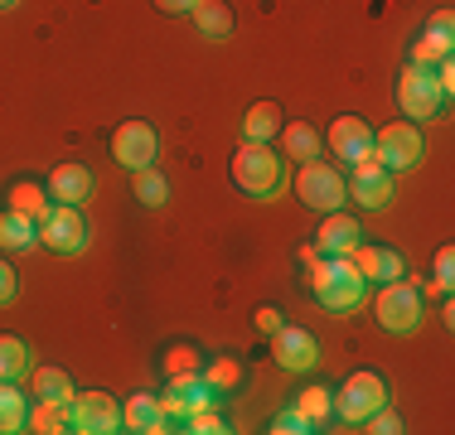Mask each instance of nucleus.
<instances>
[{"label": "nucleus", "instance_id": "nucleus-6", "mask_svg": "<svg viewBox=\"0 0 455 435\" xmlns=\"http://www.w3.org/2000/svg\"><path fill=\"white\" fill-rule=\"evenodd\" d=\"M39 242H44L49 252H59V257L88 252V242H92L88 213H83L78 203H53V209L39 218Z\"/></svg>", "mask_w": 455, "mask_h": 435}, {"label": "nucleus", "instance_id": "nucleus-16", "mask_svg": "<svg viewBox=\"0 0 455 435\" xmlns=\"http://www.w3.org/2000/svg\"><path fill=\"white\" fill-rule=\"evenodd\" d=\"M44 189H49V199L53 203H88L92 199V189H97V174L83 165V160H63V165H53V174L44 179Z\"/></svg>", "mask_w": 455, "mask_h": 435}, {"label": "nucleus", "instance_id": "nucleus-25", "mask_svg": "<svg viewBox=\"0 0 455 435\" xmlns=\"http://www.w3.org/2000/svg\"><path fill=\"white\" fill-rule=\"evenodd\" d=\"M29 387H35V401H73V392H78V383L63 368H29Z\"/></svg>", "mask_w": 455, "mask_h": 435}, {"label": "nucleus", "instance_id": "nucleus-27", "mask_svg": "<svg viewBox=\"0 0 455 435\" xmlns=\"http://www.w3.org/2000/svg\"><path fill=\"white\" fill-rule=\"evenodd\" d=\"M296 411L306 416L310 431H330V421H334V392L330 387H306L296 397Z\"/></svg>", "mask_w": 455, "mask_h": 435}, {"label": "nucleus", "instance_id": "nucleus-35", "mask_svg": "<svg viewBox=\"0 0 455 435\" xmlns=\"http://www.w3.org/2000/svg\"><path fill=\"white\" fill-rule=\"evenodd\" d=\"M272 431H276V435H310V426H306V416H300L296 407L276 411V416H272Z\"/></svg>", "mask_w": 455, "mask_h": 435}, {"label": "nucleus", "instance_id": "nucleus-17", "mask_svg": "<svg viewBox=\"0 0 455 435\" xmlns=\"http://www.w3.org/2000/svg\"><path fill=\"white\" fill-rule=\"evenodd\" d=\"M451 29H455L451 10H441V15H431V25L421 29L417 39H411V53H407V63H417V68H436V63H446V59H451Z\"/></svg>", "mask_w": 455, "mask_h": 435}, {"label": "nucleus", "instance_id": "nucleus-36", "mask_svg": "<svg viewBox=\"0 0 455 435\" xmlns=\"http://www.w3.org/2000/svg\"><path fill=\"white\" fill-rule=\"evenodd\" d=\"M363 426H368V431H373V435H397V431H403V416H397V411H393V407H378V411H373V416H368V421H363Z\"/></svg>", "mask_w": 455, "mask_h": 435}, {"label": "nucleus", "instance_id": "nucleus-26", "mask_svg": "<svg viewBox=\"0 0 455 435\" xmlns=\"http://www.w3.org/2000/svg\"><path fill=\"white\" fill-rule=\"evenodd\" d=\"M10 209L39 223V218L53 209V199H49V189H44L39 179H15V184H10Z\"/></svg>", "mask_w": 455, "mask_h": 435}, {"label": "nucleus", "instance_id": "nucleus-5", "mask_svg": "<svg viewBox=\"0 0 455 435\" xmlns=\"http://www.w3.org/2000/svg\"><path fill=\"white\" fill-rule=\"evenodd\" d=\"M451 92L436 83V73L431 68H417V63H407L403 78H397V107H403L407 122H436L441 112H446Z\"/></svg>", "mask_w": 455, "mask_h": 435}, {"label": "nucleus", "instance_id": "nucleus-22", "mask_svg": "<svg viewBox=\"0 0 455 435\" xmlns=\"http://www.w3.org/2000/svg\"><path fill=\"white\" fill-rule=\"evenodd\" d=\"M233 25H237V15L223 0H199V5H194V29H199L204 39H228Z\"/></svg>", "mask_w": 455, "mask_h": 435}, {"label": "nucleus", "instance_id": "nucleus-4", "mask_svg": "<svg viewBox=\"0 0 455 435\" xmlns=\"http://www.w3.org/2000/svg\"><path fill=\"white\" fill-rule=\"evenodd\" d=\"M387 401H393L387 377L373 373V368H359V373H349V383H339V392H334V421L363 426V421L373 416L378 407H387Z\"/></svg>", "mask_w": 455, "mask_h": 435}, {"label": "nucleus", "instance_id": "nucleus-40", "mask_svg": "<svg viewBox=\"0 0 455 435\" xmlns=\"http://www.w3.org/2000/svg\"><path fill=\"white\" fill-rule=\"evenodd\" d=\"M20 5V0H0V10H15Z\"/></svg>", "mask_w": 455, "mask_h": 435}, {"label": "nucleus", "instance_id": "nucleus-7", "mask_svg": "<svg viewBox=\"0 0 455 435\" xmlns=\"http://www.w3.org/2000/svg\"><path fill=\"white\" fill-rule=\"evenodd\" d=\"M421 155H427V140H421L417 122H387L383 130H373V160H378L387 174L417 170Z\"/></svg>", "mask_w": 455, "mask_h": 435}, {"label": "nucleus", "instance_id": "nucleus-20", "mask_svg": "<svg viewBox=\"0 0 455 435\" xmlns=\"http://www.w3.org/2000/svg\"><path fill=\"white\" fill-rule=\"evenodd\" d=\"M276 136H281V155H286V160H300V165H306V160H320V150H324L320 130L310 126V122H286Z\"/></svg>", "mask_w": 455, "mask_h": 435}, {"label": "nucleus", "instance_id": "nucleus-15", "mask_svg": "<svg viewBox=\"0 0 455 435\" xmlns=\"http://www.w3.org/2000/svg\"><path fill=\"white\" fill-rule=\"evenodd\" d=\"M272 358L286 373H310L320 358V344L310 329H296V324H281V329L272 334Z\"/></svg>", "mask_w": 455, "mask_h": 435}, {"label": "nucleus", "instance_id": "nucleus-32", "mask_svg": "<svg viewBox=\"0 0 455 435\" xmlns=\"http://www.w3.org/2000/svg\"><path fill=\"white\" fill-rule=\"evenodd\" d=\"M160 368H165V377H180V373H204V353H199L194 344H175V348L165 353V363H160Z\"/></svg>", "mask_w": 455, "mask_h": 435}, {"label": "nucleus", "instance_id": "nucleus-3", "mask_svg": "<svg viewBox=\"0 0 455 435\" xmlns=\"http://www.w3.org/2000/svg\"><path fill=\"white\" fill-rule=\"evenodd\" d=\"M373 314L387 334H411L427 320V290H421V281L397 276V281H387V286H378Z\"/></svg>", "mask_w": 455, "mask_h": 435}, {"label": "nucleus", "instance_id": "nucleus-1", "mask_svg": "<svg viewBox=\"0 0 455 435\" xmlns=\"http://www.w3.org/2000/svg\"><path fill=\"white\" fill-rule=\"evenodd\" d=\"M228 174L247 199H276V189L286 184V155L272 140H243L228 160Z\"/></svg>", "mask_w": 455, "mask_h": 435}, {"label": "nucleus", "instance_id": "nucleus-14", "mask_svg": "<svg viewBox=\"0 0 455 435\" xmlns=\"http://www.w3.org/2000/svg\"><path fill=\"white\" fill-rule=\"evenodd\" d=\"M349 261L359 266V276L368 286H387V281L407 276V257L397 252V247H383V242H359L349 252Z\"/></svg>", "mask_w": 455, "mask_h": 435}, {"label": "nucleus", "instance_id": "nucleus-37", "mask_svg": "<svg viewBox=\"0 0 455 435\" xmlns=\"http://www.w3.org/2000/svg\"><path fill=\"white\" fill-rule=\"evenodd\" d=\"M281 324H286V314H281V304H257V329H262L267 339H272V334L281 329Z\"/></svg>", "mask_w": 455, "mask_h": 435}, {"label": "nucleus", "instance_id": "nucleus-21", "mask_svg": "<svg viewBox=\"0 0 455 435\" xmlns=\"http://www.w3.org/2000/svg\"><path fill=\"white\" fill-rule=\"evenodd\" d=\"M29 247H39V223L5 209L0 213V252H29Z\"/></svg>", "mask_w": 455, "mask_h": 435}, {"label": "nucleus", "instance_id": "nucleus-8", "mask_svg": "<svg viewBox=\"0 0 455 435\" xmlns=\"http://www.w3.org/2000/svg\"><path fill=\"white\" fill-rule=\"evenodd\" d=\"M296 194L306 209H320V213H334L349 203V184H344V170L330 165V160H306L296 174Z\"/></svg>", "mask_w": 455, "mask_h": 435}, {"label": "nucleus", "instance_id": "nucleus-34", "mask_svg": "<svg viewBox=\"0 0 455 435\" xmlns=\"http://www.w3.org/2000/svg\"><path fill=\"white\" fill-rule=\"evenodd\" d=\"M451 281H455V247H441V252H436V281H431V286H421V290H436V296H446Z\"/></svg>", "mask_w": 455, "mask_h": 435}, {"label": "nucleus", "instance_id": "nucleus-38", "mask_svg": "<svg viewBox=\"0 0 455 435\" xmlns=\"http://www.w3.org/2000/svg\"><path fill=\"white\" fill-rule=\"evenodd\" d=\"M15 290H20V276H15V266H10L5 257H0V304L15 300Z\"/></svg>", "mask_w": 455, "mask_h": 435}, {"label": "nucleus", "instance_id": "nucleus-28", "mask_svg": "<svg viewBox=\"0 0 455 435\" xmlns=\"http://www.w3.org/2000/svg\"><path fill=\"white\" fill-rule=\"evenodd\" d=\"M29 377V344L20 334H0V383Z\"/></svg>", "mask_w": 455, "mask_h": 435}, {"label": "nucleus", "instance_id": "nucleus-18", "mask_svg": "<svg viewBox=\"0 0 455 435\" xmlns=\"http://www.w3.org/2000/svg\"><path fill=\"white\" fill-rule=\"evenodd\" d=\"M359 242H363L359 218H349L344 209L324 213V223H320V233H315V252H320V257H349Z\"/></svg>", "mask_w": 455, "mask_h": 435}, {"label": "nucleus", "instance_id": "nucleus-33", "mask_svg": "<svg viewBox=\"0 0 455 435\" xmlns=\"http://www.w3.org/2000/svg\"><path fill=\"white\" fill-rule=\"evenodd\" d=\"M180 431H189V435H223V431H233V426H228L223 411L209 401V407H199L194 416H184V426H180Z\"/></svg>", "mask_w": 455, "mask_h": 435}, {"label": "nucleus", "instance_id": "nucleus-39", "mask_svg": "<svg viewBox=\"0 0 455 435\" xmlns=\"http://www.w3.org/2000/svg\"><path fill=\"white\" fill-rule=\"evenodd\" d=\"M150 5H156L160 15H194V5H199V0H150Z\"/></svg>", "mask_w": 455, "mask_h": 435}, {"label": "nucleus", "instance_id": "nucleus-13", "mask_svg": "<svg viewBox=\"0 0 455 435\" xmlns=\"http://www.w3.org/2000/svg\"><path fill=\"white\" fill-rule=\"evenodd\" d=\"M324 140H330V155H339L344 165H354V160L373 155V126H368L363 116H354V112L334 116L330 130H324Z\"/></svg>", "mask_w": 455, "mask_h": 435}, {"label": "nucleus", "instance_id": "nucleus-12", "mask_svg": "<svg viewBox=\"0 0 455 435\" xmlns=\"http://www.w3.org/2000/svg\"><path fill=\"white\" fill-rule=\"evenodd\" d=\"M344 184H349V199L359 203V209H387V203H393V174L378 165L373 155L354 160Z\"/></svg>", "mask_w": 455, "mask_h": 435}, {"label": "nucleus", "instance_id": "nucleus-19", "mask_svg": "<svg viewBox=\"0 0 455 435\" xmlns=\"http://www.w3.org/2000/svg\"><path fill=\"white\" fill-rule=\"evenodd\" d=\"M122 426L136 431V435H160V431H170L165 407H160L156 392H136V397L122 401Z\"/></svg>", "mask_w": 455, "mask_h": 435}, {"label": "nucleus", "instance_id": "nucleus-2", "mask_svg": "<svg viewBox=\"0 0 455 435\" xmlns=\"http://www.w3.org/2000/svg\"><path fill=\"white\" fill-rule=\"evenodd\" d=\"M310 296L330 314H354L368 296V281L349 257H315L310 261Z\"/></svg>", "mask_w": 455, "mask_h": 435}, {"label": "nucleus", "instance_id": "nucleus-30", "mask_svg": "<svg viewBox=\"0 0 455 435\" xmlns=\"http://www.w3.org/2000/svg\"><path fill=\"white\" fill-rule=\"evenodd\" d=\"M29 431L63 435L68 431V401H35V407H29Z\"/></svg>", "mask_w": 455, "mask_h": 435}, {"label": "nucleus", "instance_id": "nucleus-23", "mask_svg": "<svg viewBox=\"0 0 455 435\" xmlns=\"http://www.w3.org/2000/svg\"><path fill=\"white\" fill-rule=\"evenodd\" d=\"M29 407H35V401H29L15 383H0V435L29 431Z\"/></svg>", "mask_w": 455, "mask_h": 435}, {"label": "nucleus", "instance_id": "nucleus-11", "mask_svg": "<svg viewBox=\"0 0 455 435\" xmlns=\"http://www.w3.org/2000/svg\"><path fill=\"white\" fill-rule=\"evenodd\" d=\"M209 401H219V397H213V387L204 383V373H180V377H170V383H165V397H160V407H165L170 431H180L184 416H194V411L209 407Z\"/></svg>", "mask_w": 455, "mask_h": 435}, {"label": "nucleus", "instance_id": "nucleus-10", "mask_svg": "<svg viewBox=\"0 0 455 435\" xmlns=\"http://www.w3.org/2000/svg\"><path fill=\"white\" fill-rule=\"evenodd\" d=\"M68 431L78 435H116L122 426V401L107 392H73L68 401Z\"/></svg>", "mask_w": 455, "mask_h": 435}, {"label": "nucleus", "instance_id": "nucleus-29", "mask_svg": "<svg viewBox=\"0 0 455 435\" xmlns=\"http://www.w3.org/2000/svg\"><path fill=\"white\" fill-rule=\"evenodd\" d=\"M204 383L213 387V397H233L243 387V363L237 358H209L204 363Z\"/></svg>", "mask_w": 455, "mask_h": 435}, {"label": "nucleus", "instance_id": "nucleus-9", "mask_svg": "<svg viewBox=\"0 0 455 435\" xmlns=\"http://www.w3.org/2000/svg\"><path fill=\"white\" fill-rule=\"evenodd\" d=\"M107 146H112V160L122 170H150L160 160V130L150 126V122H140V116H132V122H122L112 130V140H107Z\"/></svg>", "mask_w": 455, "mask_h": 435}, {"label": "nucleus", "instance_id": "nucleus-24", "mask_svg": "<svg viewBox=\"0 0 455 435\" xmlns=\"http://www.w3.org/2000/svg\"><path fill=\"white\" fill-rule=\"evenodd\" d=\"M281 126H286V112L276 102H252L243 116V140H276Z\"/></svg>", "mask_w": 455, "mask_h": 435}, {"label": "nucleus", "instance_id": "nucleus-31", "mask_svg": "<svg viewBox=\"0 0 455 435\" xmlns=\"http://www.w3.org/2000/svg\"><path fill=\"white\" fill-rule=\"evenodd\" d=\"M136 199L146 203V209H160V203L170 199V179H165L156 165H150V170H136Z\"/></svg>", "mask_w": 455, "mask_h": 435}]
</instances>
